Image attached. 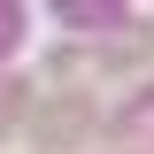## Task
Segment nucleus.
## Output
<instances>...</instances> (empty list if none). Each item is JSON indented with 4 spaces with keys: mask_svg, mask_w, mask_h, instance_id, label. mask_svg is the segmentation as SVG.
<instances>
[{
    "mask_svg": "<svg viewBox=\"0 0 154 154\" xmlns=\"http://www.w3.org/2000/svg\"><path fill=\"white\" fill-rule=\"evenodd\" d=\"M23 123H31V139H46V146H77V139L93 131V108H85V100H69V93H31V116H23Z\"/></svg>",
    "mask_w": 154,
    "mask_h": 154,
    "instance_id": "obj_1",
    "label": "nucleus"
}]
</instances>
